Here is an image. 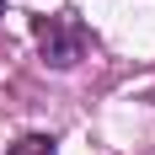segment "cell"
Wrapping results in <instances>:
<instances>
[{"label": "cell", "instance_id": "3957f363", "mask_svg": "<svg viewBox=\"0 0 155 155\" xmlns=\"http://www.w3.org/2000/svg\"><path fill=\"white\" fill-rule=\"evenodd\" d=\"M0 16H5V0H0Z\"/></svg>", "mask_w": 155, "mask_h": 155}, {"label": "cell", "instance_id": "6da1fadb", "mask_svg": "<svg viewBox=\"0 0 155 155\" xmlns=\"http://www.w3.org/2000/svg\"><path fill=\"white\" fill-rule=\"evenodd\" d=\"M32 38H38V48H43V59L54 64V70H70V64L86 59V27H80L70 11L32 16Z\"/></svg>", "mask_w": 155, "mask_h": 155}, {"label": "cell", "instance_id": "7a4b0ae2", "mask_svg": "<svg viewBox=\"0 0 155 155\" xmlns=\"http://www.w3.org/2000/svg\"><path fill=\"white\" fill-rule=\"evenodd\" d=\"M5 155H59V150H54V139H48V134H27V139H16Z\"/></svg>", "mask_w": 155, "mask_h": 155}]
</instances>
